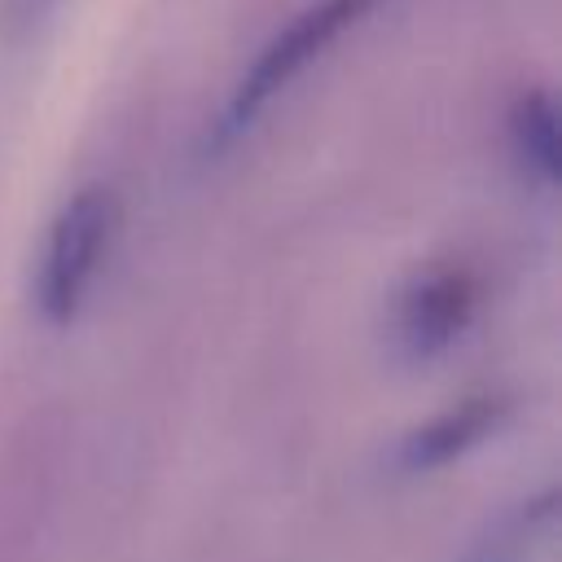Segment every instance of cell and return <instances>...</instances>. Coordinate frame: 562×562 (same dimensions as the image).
I'll use <instances>...</instances> for the list:
<instances>
[{
  "mask_svg": "<svg viewBox=\"0 0 562 562\" xmlns=\"http://www.w3.org/2000/svg\"><path fill=\"white\" fill-rule=\"evenodd\" d=\"M514 149L522 158V167L549 184L558 171V127H553V110L544 97H522L518 114H514Z\"/></svg>",
  "mask_w": 562,
  "mask_h": 562,
  "instance_id": "5b68a950",
  "label": "cell"
},
{
  "mask_svg": "<svg viewBox=\"0 0 562 562\" xmlns=\"http://www.w3.org/2000/svg\"><path fill=\"white\" fill-rule=\"evenodd\" d=\"M465 316H470V281L457 272H443V277L422 281L408 294L400 312V338L413 356H435L439 347L457 338Z\"/></svg>",
  "mask_w": 562,
  "mask_h": 562,
  "instance_id": "3957f363",
  "label": "cell"
},
{
  "mask_svg": "<svg viewBox=\"0 0 562 562\" xmlns=\"http://www.w3.org/2000/svg\"><path fill=\"white\" fill-rule=\"evenodd\" d=\"M110 237H114L110 189L88 184L57 211V220L48 224V241H44L40 277H35V307L48 325H66L83 307L101 272V259L110 250Z\"/></svg>",
  "mask_w": 562,
  "mask_h": 562,
  "instance_id": "6da1fadb",
  "label": "cell"
},
{
  "mask_svg": "<svg viewBox=\"0 0 562 562\" xmlns=\"http://www.w3.org/2000/svg\"><path fill=\"white\" fill-rule=\"evenodd\" d=\"M369 4H373V0H321V4H312L307 13H299V18L259 53V61L250 66V75L237 83V92H233V101H228V110H224V119H220L215 140L224 145V140H233L237 132H246L250 119H255L312 57H321V48H329Z\"/></svg>",
  "mask_w": 562,
  "mask_h": 562,
  "instance_id": "7a4b0ae2",
  "label": "cell"
},
{
  "mask_svg": "<svg viewBox=\"0 0 562 562\" xmlns=\"http://www.w3.org/2000/svg\"><path fill=\"white\" fill-rule=\"evenodd\" d=\"M492 417H496V408H492L487 400L465 404L461 413H448V417H439L435 426L417 430V435L404 443L400 461H404L408 470H426V465H435V461H448V457L461 452L465 443L483 439V435L492 430Z\"/></svg>",
  "mask_w": 562,
  "mask_h": 562,
  "instance_id": "277c9868",
  "label": "cell"
}]
</instances>
